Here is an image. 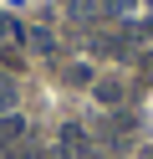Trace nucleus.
Returning a JSON list of instances; mask_svg holds the SVG:
<instances>
[{"instance_id":"1","label":"nucleus","mask_w":153,"mask_h":159,"mask_svg":"<svg viewBox=\"0 0 153 159\" xmlns=\"http://www.w3.org/2000/svg\"><path fill=\"white\" fill-rule=\"evenodd\" d=\"M56 149H61V159H92V144H87V128L82 123H61Z\"/></svg>"},{"instance_id":"2","label":"nucleus","mask_w":153,"mask_h":159,"mask_svg":"<svg viewBox=\"0 0 153 159\" xmlns=\"http://www.w3.org/2000/svg\"><path fill=\"white\" fill-rule=\"evenodd\" d=\"M20 139H26V118L20 113H0V149H20Z\"/></svg>"},{"instance_id":"3","label":"nucleus","mask_w":153,"mask_h":159,"mask_svg":"<svg viewBox=\"0 0 153 159\" xmlns=\"http://www.w3.org/2000/svg\"><path fill=\"white\" fill-rule=\"evenodd\" d=\"M97 98H102L107 108H117V103H122V82H112V77H107V82H97Z\"/></svg>"},{"instance_id":"4","label":"nucleus","mask_w":153,"mask_h":159,"mask_svg":"<svg viewBox=\"0 0 153 159\" xmlns=\"http://www.w3.org/2000/svg\"><path fill=\"white\" fill-rule=\"evenodd\" d=\"M15 108V82H10V72H0V113H10Z\"/></svg>"},{"instance_id":"5","label":"nucleus","mask_w":153,"mask_h":159,"mask_svg":"<svg viewBox=\"0 0 153 159\" xmlns=\"http://www.w3.org/2000/svg\"><path fill=\"white\" fill-rule=\"evenodd\" d=\"M20 36H26V31H20V26H15V21H5V16H0V41H5V46H15V41H20Z\"/></svg>"},{"instance_id":"6","label":"nucleus","mask_w":153,"mask_h":159,"mask_svg":"<svg viewBox=\"0 0 153 159\" xmlns=\"http://www.w3.org/2000/svg\"><path fill=\"white\" fill-rule=\"evenodd\" d=\"M31 46H36V52H56V41H51V31H31Z\"/></svg>"},{"instance_id":"7","label":"nucleus","mask_w":153,"mask_h":159,"mask_svg":"<svg viewBox=\"0 0 153 159\" xmlns=\"http://www.w3.org/2000/svg\"><path fill=\"white\" fill-rule=\"evenodd\" d=\"M102 11H107V16H128V11H133V0H102Z\"/></svg>"},{"instance_id":"8","label":"nucleus","mask_w":153,"mask_h":159,"mask_svg":"<svg viewBox=\"0 0 153 159\" xmlns=\"http://www.w3.org/2000/svg\"><path fill=\"white\" fill-rule=\"evenodd\" d=\"M10 159H41L36 149H10Z\"/></svg>"}]
</instances>
